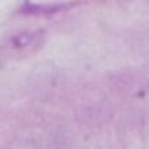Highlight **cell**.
Returning a JSON list of instances; mask_svg holds the SVG:
<instances>
[]
</instances>
